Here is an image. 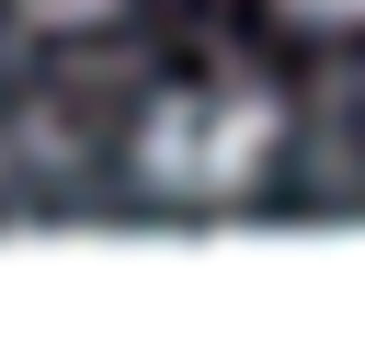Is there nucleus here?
Wrapping results in <instances>:
<instances>
[{"instance_id":"nucleus-1","label":"nucleus","mask_w":365,"mask_h":354,"mask_svg":"<svg viewBox=\"0 0 365 354\" xmlns=\"http://www.w3.org/2000/svg\"><path fill=\"white\" fill-rule=\"evenodd\" d=\"M274 137H285V114L262 91H171L137 126V183L171 206H240L251 171L274 160Z\"/></svg>"},{"instance_id":"nucleus-2","label":"nucleus","mask_w":365,"mask_h":354,"mask_svg":"<svg viewBox=\"0 0 365 354\" xmlns=\"http://www.w3.org/2000/svg\"><path fill=\"white\" fill-rule=\"evenodd\" d=\"M23 11H34V23H57V34H80V23H103L114 0H23Z\"/></svg>"},{"instance_id":"nucleus-3","label":"nucleus","mask_w":365,"mask_h":354,"mask_svg":"<svg viewBox=\"0 0 365 354\" xmlns=\"http://www.w3.org/2000/svg\"><path fill=\"white\" fill-rule=\"evenodd\" d=\"M285 11H297V23H319V34H354V23H365V0H285Z\"/></svg>"}]
</instances>
